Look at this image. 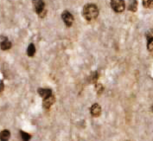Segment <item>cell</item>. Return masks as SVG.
Segmentation results:
<instances>
[{
  "label": "cell",
  "mask_w": 153,
  "mask_h": 141,
  "mask_svg": "<svg viewBox=\"0 0 153 141\" xmlns=\"http://www.w3.org/2000/svg\"><path fill=\"white\" fill-rule=\"evenodd\" d=\"M55 96L52 94L51 96H49L48 98L47 99H44L43 100V102H42V104H43V107L45 108H49L53 104H54V102H55Z\"/></svg>",
  "instance_id": "obj_8"
},
{
  "label": "cell",
  "mask_w": 153,
  "mask_h": 141,
  "mask_svg": "<svg viewBox=\"0 0 153 141\" xmlns=\"http://www.w3.org/2000/svg\"><path fill=\"white\" fill-rule=\"evenodd\" d=\"M36 54V47L33 43H30L27 49V55L30 56V57H33L34 55Z\"/></svg>",
  "instance_id": "obj_10"
},
{
  "label": "cell",
  "mask_w": 153,
  "mask_h": 141,
  "mask_svg": "<svg viewBox=\"0 0 153 141\" xmlns=\"http://www.w3.org/2000/svg\"><path fill=\"white\" fill-rule=\"evenodd\" d=\"M110 5L115 12L120 13L126 9V3L123 0H113L110 3Z\"/></svg>",
  "instance_id": "obj_2"
},
{
  "label": "cell",
  "mask_w": 153,
  "mask_h": 141,
  "mask_svg": "<svg viewBox=\"0 0 153 141\" xmlns=\"http://www.w3.org/2000/svg\"><path fill=\"white\" fill-rule=\"evenodd\" d=\"M126 141H128V140H126Z\"/></svg>",
  "instance_id": "obj_18"
},
{
  "label": "cell",
  "mask_w": 153,
  "mask_h": 141,
  "mask_svg": "<svg viewBox=\"0 0 153 141\" xmlns=\"http://www.w3.org/2000/svg\"><path fill=\"white\" fill-rule=\"evenodd\" d=\"M62 18L65 24L67 25L68 27L72 26L73 23H74V17L68 10H64L62 13Z\"/></svg>",
  "instance_id": "obj_3"
},
{
  "label": "cell",
  "mask_w": 153,
  "mask_h": 141,
  "mask_svg": "<svg viewBox=\"0 0 153 141\" xmlns=\"http://www.w3.org/2000/svg\"><path fill=\"white\" fill-rule=\"evenodd\" d=\"M82 15L88 21H93L99 16V8L94 4H88L84 6Z\"/></svg>",
  "instance_id": "obj_1"
},
{
  "label": "cell",
  "mask_w": 153,
  "mask_h": 141,
  "mask_svg": "<svg viewBox=\"0 0 153 141\" xmlns=\"http://www.w3.org/2000/svg\"><path fill=\"white\" fill-rule=\"evenodd\" d=\"M147 50L153 53V37L147 40Z\"/></svg>",
  "instance_id": "obj_15"
},
{
  "label": "cell",
  "mask_w": 153,
  "mask_h": 141,
  "mask_svg": "<svg viewBox=\"0 0 153 141\" xmlns=\"http://www.w3.org/2000/svg\"><path fill=\"white\" fill-rule=\"evenodd\" d=\"M95 89H96L97 94H100L104 90V87H103V85L101 83H96L95 84Z\"/></svg>",
  "instance_id": "obj_14"
},
{
  "label": "cell",
  "mask_w": 153,
  "mask_h": 141,
  "mask_svg": "<svg viewBox=\"0 0 153 141\" xmlns=\"http://www.w3.org/2000/svg\"><path fill=\"white\" fill-rule=\"evenodd\" d=\"M90 78H91V82H92L95 83L97 80H98V78H99V73H98L97 71H94V73H92Z\"/></svg>",
  "instance_id": "obj_16"
},
{
  "label": "cell",
  "mask_w": 153,
  "mask_h": 141,
  "mask_svg": "<svg viewBox=\"0 0 153 141\" xmlns=\"http://www.w3.org/2000/svg\"><path fill=\"white\" fill-rule=\"evenodd\" d=\"M33 5L38 16L43 11H45V4L43 1H33Z\"/></svg>",
  "instance_id": "obj_5"
},
{
  "label": "cell",
  "mask_w": 153,
  "mask_h": 141,
  "mask_svg": "<svg viewBox=\"0 0 153 141\" xmlns=\"http://www.w3.org/2000/svg\"><path fill=\"white\" fill-rule=\"evenodd\" d=\"M143 6L145 8H152L153 6V0H144L143 1Z\"/></svg>",
  "instance_id": "obj_13"
},
{
  "label": "cell",
  "mask_w": 153,
  "mask_h": 141,
  "mask_svg": "<svg viewBox=\"0 0 153 141\" xmlns=\"http://www.w3.org/2000/svg\"><path fill=\"white\" fill-rule=\"evenodd\" d=\"M90 113L93 117H99L101 114V108L98 103H94L90 108Z\"/></svg>",
  "instance_id": "obj_6"
},
{
  "label": "cell",
  "mask_w": 153,
  "mask_h": 141,
  "mask_svg": "<svg viewBox=\"0 0 153 141\" xmlns=\"http://www.w3.org/2000/svg\"><path fill=\"white\" fill-rule=\"evenodd\" d=\"M38 94H40V96L44 100V99H47L49 96H51L53 94H52V90L49 89V88H38L37 89Z\"/></svg>",
  "instance_id": "obj_7"
},
{
  "label": "cell",
  "mask_w": 153,
  "mask_h": 141,
  "mask_svg": "<svg viewBox=\"0 0 153 141\" xmlns=\"http://www.w3.org/2000/svg\"><path fill=\"white\" fill-rule=\"evenodd\" d=\"M0 48L2 50H8L11 48V42L5 36H0Z\"/></svg>",
  "instance_id": "obj_4"
},
{
  "label": "cell",
  "mask_w": 153,
  "mask_h": 141,
  "mask_svg": "<svg viewBox=\"0 0 153 141\" xmlns=\"http://www.w3.org/2000/svg\"><path fill=\"white\" fill-rule=\"evenodd\" d=\"M10 138V133L7 129L3 130L0 133V141H9Z\"/></svg>",
  "instance_id": "obj_9"
},
{
  "label": "cell",
  "mask_w": 153,
  "mask_h": 141,
  "mask_svg": "<svg viewBox=\"0 0 153 141\" xmlns=\"http://www.w3.org/2000/svg\"><path fill=\"white\" fill-rule=\"evenodd\" d=\"M4 82H3V81H0V94L4 91Z\"/></svg>",
  "instance_id": "obj_17"
},
{
  "label": "cell",
  "mask_w": 153,
  "mask_h": 141,
  "mask_svg": "<svg viewBox=\"0 0 153 141\" xmlns=\"http://www.w3.org/2000/svg\"><path fill=\"white\" fill-rule=\"evenodd\" d=\"M20 134H21V138H22L23 141H30L31 139L30 134L25 133L24 131H20Z\"/></svg>",
  "instance_id": "obj_12"
},
{
  "label": "cell",
  "mask_w": 153,
  "mask_h": 141,
  "mask_svg": "<svg viewBox=\"0 0 153 141\" xmlns=\"http://www.w3.org/2000/svg\"><path fill=\"white\" fill-rule=\"evenodd\" d=\"M137 2L133 0V1H130L129 4H128V10L130 11H132V12H135L137 10Z\"/></svg>",
  "instance_id": "obj_11"
}]
</instances>
